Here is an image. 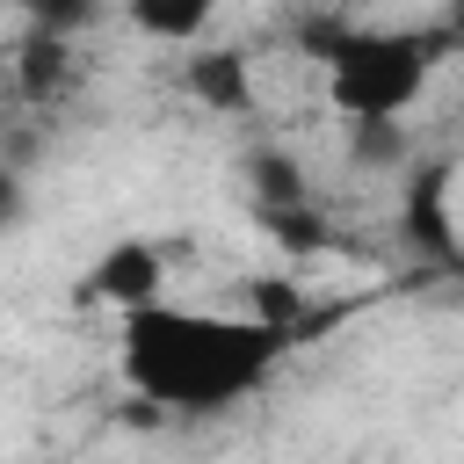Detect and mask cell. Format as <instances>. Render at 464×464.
<instances>
[{"instance_id":"cell-1","label":"cell","mask_w":464,"mask_h":464,"mask_svg":"<svg viewBox=\"0 0 464 464\" xmlns=\"http://www.w3.org/2000/svg\"><path fill=\"white\" fill-rule=\"evenodd\" d=\"M290 348V326L254 312H188L152 304L116 326V370L138 392V406L167 413H225L254 399Z\"/></svg>"},{"instance_id":"cell-2","label":"cell","mask_w":464,"mask_h":464,"mask_svg":"<svg viewBox=\"0 0 464 464\" xmlns=\"http://www.w3.org/2000/svg\"><path fill=\"white\" fill-rule=\"evenodd\" d=\"M435 80V44L413 29H334L326 36V102L348 130L362 123H406Z\"/></svg>"},{"instance_id":"cell-3","label":"cell","mask_w":464,"mask_h":464,"mask_svg":"<svg viewBox=\"0 0 464 464\" xmlns=\"http://www.w3.org/2000/svg\"><path fill=\"white\" fill-rule=\"evenodd\" d=\"M72 297L94 304V312H116V326L138 319V312H152V304H167V246L160 239H138V232L116 239V246H102Z\"/></svg>"},{"instance_id":"cell-4","label":"cell","mask_w":464,"mask_h":464,"mask_svg":"<svg viewBox=\"0 0 464 464\" xmlns=\"http://www.w3.org/2000/svg\"><path fill=\"white\" fill-rule=\"evenodd\" d=\"M181 87L210 109V116H246L254 109V58L246 51H196L181 65Z\"/></svg>"},{"instance_id":"cell-5","label":"cell","mask_w":464,"mask_h":464,"mask_svg":"<svg viewBox=\"0 0 464 464\" xmlns=\"http://www.w3.org/2000/svg\"><path fill=\"white\" fill-rule=\"evenodd\" d=\"M130 29H145L160 44H196L210 29V7L203 0H130Z\"/></svg>"},{"instance_id":"cell-6","label":"cell","mask_w":464,"mask_h":464,"mask_svg":"<svg viewBox=\"0 0 464 464\" xmlns=\"http://www.w3.org/2000/svg\"><path fill=\"white\" fill-rule=\"evenodd\" d=\"M254 188H261V203H268V218H276V210H297V203H304V181H297V160H276V152H254Z\"/></svg>"},{"instance_id":"cell-7","label":"cell","mask_w":464,"mask_h":464,"mask_svg":"<svg viewBox=\"0 0 464 464\" xmlns=\"http://www.w3.org/2000/svg\"><path fill=\"white\" fill-rule=\"evenodd\" d=\"M348 138H355L362 160H399V152H406V130H399V123H362V130H348Z\"/></svg>"}]
</instances>
